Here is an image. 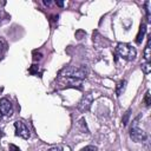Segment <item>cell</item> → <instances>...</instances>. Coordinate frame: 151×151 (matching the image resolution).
Instances as JSON below:
<instances>
[{
    "instance_id": "6da1fadb",
    "label": "cell",
    "mask_w": 151,
    "mask_h": 151,
    "mask_svg": "<svg viewBox=\"0 0 151 151\" xmlns=\"http://www.w3.org/2000/svg\"><path fill=\"white\" fill-rule=\"evenodd\" d=\"M116 53L125 60H133L137 54L136 48L126 42H119L116 47Z\"/></svg>"
},
{
    "instance_id": "7a4b0ae2",
    "label": "cell",
    "mask_w": 151,
    "mask_h": 151,
    "mask_svg": "<svg viewBox=\"0 0 151 151\" xmlns=\"http://www.w3.org/2000/svg\"><path fill=\"white\" fill-rule=\"evenodd\" d=\"M137 122H138V118H136L134 122H133V125H132V127L130 130V137L132 138V140H134V142L138 143V142L145 140L147 136H146V132L145 131H143L142 129H139L137 126Z\"/></svg>"
},
{
    "instance_id": "3957f363",
    "label": "cell",
    "mask_w": 151,
    "mask_h": 151,
    "mask_svg": "<svg viewBox=\"0 0 151 151\" xmlns=\"http://www.w3.org/2000/svg\"><path fill=\"white\" fill-rule=\"evenodd\" d=\"M63 74H65L66 77H68V78H76V79H84L85 77H86V71L84 70V67H78V68H76V67H73V66H71V67H67V68H65L64 71H63Z\"/></svg>"
},
{
    "instance_id": "277c9868",
    "label": "cell",
    "mask_w": 151,
    "mask_h": 151,
    "mask_svg": "<svg viewBox=\"0 0 151 151\" xmlns=\"http://www.w3.org/2000/svg\"><path fill=\"white\" fill-rule=\"evenodd\" d=\"M14 126H15V134L17 136H19L24 139H28L31 137L29 129L27 127V125L22 120H17L14 123Z\"/></svg>"
},
{
    "instance_id": "5b68a950",
    "label": "cell",
    "mask_w": 151,
    "mask_h": 151,
    "mask_svg": "<svg viewBox=\"0 0 151 151\" xmlns=\"http://www.w3.org/2000/svg\"><path fill=\"white\" fill-rule=\"evenodd\" d=\"M92 100H93V98H92V94H91V93L85 94V96L81 98V100L79 101V104H78V110H79L80 112L87 111V110L91 107Z\"/></svg>"
},
{
    "instance_id": "8992f818",
    "label": "cell",
    "mask_w": 151,
    "mask_h": 151,
    "mask_svg": "<svg viewBox=\"0 0 151 151\" xmlns=\"http://www.w3.org/2000/svg\"><path fill=\"white\" fill-rule=\"evenodd\" d=\"M12 104L7 98L0 99V113L5 116H12Z\"/></svg>"
},
{
    "instance_id": "52a82bcc",
    "label": "cell",
    "mask_w": 151,
    "mask_h": 151,
    "mask_svg": "<svg viewBox=\"0 0 151 151\" xmlns=\"http://www.w3.org/2000/svg\"><path fill=\"white\" fill-rule=\"evenodd\" d=\"M145 33H146V25L143 22V24L140 25L139 31H138V34H137V37H136V42H137V44H140V42H142V40H143Z\"/></svg>"
},
{
    "instance_id": "ba28073f",
    "label": "cell",
    "mask_w": 151,
    "mask_h": 151,
    "mask_svg": "<svg viewBox=\"0 0 151 151\" xmlns=\"http://www.w3.org/2000/svg\"><path fill=\"white\" fill-rule=\"evenodd\" d=\"M126 84H127L126 80H122V81L118 83V85H117V87H116V94H117L118 97H119L120 94H123V92L125 91V88H126Z\"/></svg>"
},
{
    "instance_id": "9c48e42d",
    "label": "cell",
    "mask_w": 151,
    "mask_h": 151,
    "mask_svg": "<svg viewBox=\"0 0 151 151\" xmlns=\"http://www.w3.org/2000/svg\"><path fill=\"white\" fill-rule=\"evenodd\" d=\"M144 57H145L146 61L150 60V38H149L147 44H146V47H145V50H144Z\"/></svg>"
},
{
    "instance_id": "30bf717a",
    "label": "cell",
    "mask_w": 151,
    "mask_h": 151,
    "mask_svg": "<svg viewBox=\"0 0 151 151\" xmlns=\"http://www.w3.org/2000/svg\"><path fill=\"white\" fill-rule=\"evenodd\" d=\"M142 71H143L145 74H149V73H150V71H151V65H150L149 61L142 64Z\"/></svg>"
},
{
    "instance_id": "8fae6325",
    "label": "cell",
    "mask_w": 151,
    "mask_h": 151,
    "mask_svg": "<svg viewBox=\"0 0 151 151\" xmlns=\"http://www.w3.org/2000/svg\"><path fill=\"white\" fill-rule=\"evenodd\" d=\"M85 123H86V122H85V119H84V118H81V119L79 120V123H78V124H79V126L81 127V131H83V132H88V130H87V127H86V124H85Z\"/></svg>"
},
{
    "instance_id": "7c38bea8",
    "label": "cell",
    "mask_w": 151,
    "mask_h": 151,
    "mask_svg": "<svg viewBox=\"0 0 151 151\" xmlns=\"http://www.w3.org/2000/svg\"><path fill=\"white\" fill-rule=\"evenodd\" d=\"M144 103H145V106H150V104H151V99H150V92H149V91L145 93V97H144Z\"/></svg>"
},
{
    "instance_id": "4fadbf2b",
    "label": "cell",
    "mask_w": 151,
    "mask_h": 151,
    "mask_svg": "<svg viewBox=\"0 0 151 151\" xmlns=\"http://www.w3.org/2000/svg\"><path fill=\"white\" fill-rule=\"evenodd\" d=\"M130 112H131V110H127L126 113H125V116H124V118H123V120H122V123H123L124 126L127 125V120H129V117H130Z\"/></svg>"
},
{
    "instance_id": "5bb4252c",
    "label": "cell",
    "mask_w": 151,
    "mask_h": 151,
    "mask_svg": "<svg viewBox=\"0 0 151 151\" xmlns=\"http://www.w3.org/2000/svg\"><path fill=\"white\" fill-rule=\"evenodd\" d=\"M38 71H39V66L38 65H32L31 68H29V73L31 74H37Z\"/></svg>"
},
{
    "instance_id": "9a60e30c",
    "label": "cell",
    "mask_w": 151,
    "mask_h": 151,
    "mask_svg": "<svg viewBox=\"0 0 151 151\" xmlns=\"http://www.w3.org/2000/svg\"><path fill=\"white\" fill-rule=\"evenodd\" d=\"M83 151H97V147H96V146H93V145H88V146L84 147V149H83Z\"/></svg>"
},
{
    "instance_id": "2e32d148",
    "label": "cell",
    "mask_w": 151,
    "mask_h": 151,
    "mask_svg": "<svg viewBox=\"0 0 151 151\" xmlns=\"http://www.w3.org/2000/svg\"><path fill=\"white\" fill-rule=\"evenodd\" d=\"M9 151H20V149L13 144H9Z\"/></svg>"
},
{
    "instance_id": "e0dca14e",
    "label": "cell",
    "mask_w": 151,
    "mask_h": 151,
    "mask_svg": "<svg viewBox=\"0 0 151 151\" xmlns=\"http://www.w3.org/2000/svg\"><path fill=\"white\" fill-rule=\"evenodd\" d=\"M48 151H63V150H61L60 147H57V146H55V147H51Z\"/></svg>"
},
{
    "instance_id": "ac0fdd59",
    "label": "cell",
    "mask_w": 151,
    "mask_h": 151,
    "mask_svg": "<svg viewBox=\"0 0 151 151\" xmlns=\"http://www.w3.org/2000/svg\"><path fill=\"white\" fill-rule=\"evenodd\" d=\"M55 4H57L59 7H63V6H64V2H63V1H55Z\"/></svg>"
},
{
    "instance_id": "d6986e66",
    "label": "cell",
    "mask_w": 151,
    "mask_h": 151,
    "mask_svg": "<svg viewBox=\"0 0 151 151\" xmlns=\"http://www.w3.org/2000/svg\"><path fill=\"white\" fill-rule=\"evenodd\" d=\"M44 4H45L46 6H50V5H51V1H46V0H44Z\"/></svg>"
},
{
    "instance_id": "ffe728a7",
    "label": "cell",
    "mask_w": 151,
    "mask_h": 151,
    "mask_svg": "<svg viewBox=\"0 0 151 151\" xmlns=\"http://www.w3.org/2000/svg\"><path fill=\"white\" fill-rule=\"evenodd\" d=\"M4 136H5V133H4V132H2V130L0 129V138H2Z\"/></svg>"
},
{
    "instance_id": "44dd1931",
    "label": "cell",
    "mask_w": 151,
    "mask_h": 151,
    "mask_svg": "<svg viewBox=\"0 0 151 151\" xmlns=\"http://www.w3.org/2000/svg\"><path fill=\"white\" fill-rule=\"evenodd\" d=\"M1 51H2V42H1V40H0V53H1Z\"/></svg>"
},
{
    "instance_id": "7402d4cb",
    "label": "cell",
    "mask_w": 151,
    "mask_h": 151,
    "mask_svg": "<svg viewBox=\"0 0 151 151\" xmlns=\"http://www.w3.org/2000/svg\"><path fill=\"white\" fill-rule=\"evenodd\" d=\"M1 116H2V114H1V113H0V119H1Z\"/></svg>"
}]
</instances>
